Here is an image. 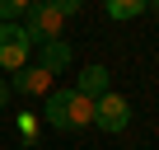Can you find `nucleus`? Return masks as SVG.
Returning a JSON list of instances; mask_svg holds the SVG:
<instances>
[{
  "mask_svg": "<svg viewBox=\"0 0 159 150\" xmlns=\"http://www.w3.org/2000/svg\"><path fill=\"white\" fill-rule=\"evenodd\" d=\"M42 122L52 131H80L94 127V99H84L80 89H52L42 103Z\"/></svg>",
  "mask_w": 159,
  "mask_h": 150,
  "instance_id": "1",
  "label": "nucleus"
},
{
  "mask_svg": "<svg viewBox=\"0 0 159 150\" xmlns=\"http://www.w3.org/2000/svg\"><path fill=\"white\" fill-rule=\"evenodd\" d=\"M28 56H33V38L19 24H0V70L14 75V70L28 66Z\"/></svg>",
  "mask_w": 159,
  "mask_h": 150,
  "instance_id": "2",
  "label": "nucleus"
},
{
  "mask_svg": "<svg viewBox=\"0 0 159 150\" xmlns=\"http://www.w3.org/2000/svg\"><path fill=\"white\" fill-rule=\"evenodd\" d=\"M24 33H28L33 42H52V38H61V14H56L52 0H33V5L24 10Z\"/></svg>",
  "mask_w": 159,
  "mask_h": 150,
  "instance_id": "3",
  "label": "nucleus"
},
{
  "mask_svg": "<svg viewBox=\"0 0 159 150\" xmlns=\"http://www.w3.org/2000/svg\"><path fill=\"white\" fill-rule=\"evenodd\" d=\"M126 122H131V103L122 94H98L94 99V127L98 131L117 136V131H126Z\"/></svg>",
  "mask_w": 159,
  "mask_h": 150,
  "instance_id": "4",
  "label": "nucleus"
},
{
  "mask_svg": "<svg viewBox=\"0 0 159 150\" xmlns=\"http://www.w3.org/2000/svg\"><path fill=\"white\" fill-rule=\"evenodd\" d=\"M10 89L24 94V99H47V94H52V70H42L38 61H28L24 70L10 75Z\"/></svg>",
  "mask_w": 159,
  "mask_h": 150,
  "instance_id": "5",
  "label": "nucleus"
},
{
  "mask_svg": "<svg viewBox=\"0 0 159 150\" xmlns=\"http://www.w3.org/2000/svg\"><path fill=\"white\" fill-rule=\"evenodd\" d=\"M38 52H42V56H38V66H42V70H52V75H61V70L75 61V52H70V42H66V38L38 42Z\"/></svg>",
  "mask_w": 159,
  "mask_h": 150,
  "instance_id": "6",
  "label": "nucleus"
},
{
  "mask_svg": "<svg viewBox=\"0 0 159 150\" xmlns=\"http://www.w3.org/2000/svg\"><path fill=\"white\" fill-rule=\"evenodd\" d=\"M108 80H112V75H108V66H84V70H80V94H84V99H98V94H108Z\"/></svg>",
  "mask_w": 159,
  "mask_h": 150,
  "instance_id": "7",
  "label": "nucleus"
},
{
  "mask_svg": "<svg viewBox=\"0 0 159 150\" xmlns=\"http://www.w3.org/2000/svg\"><path fill=\"white\" fill-rule=\"evenodd\" d=\"M103 10H108V19H136L150 10V0H103Z\"/></svg>",
  "mask_w": 159,
  "mask_h": 150,
  "instance_id": "8",
  "label": "nucleus"
},
{
  "mask_svg": "<svg viewBox=\"0 0 159 150\" xmlns=\"http://www.w3.org/2000/svg\"><path fill=\"white\" fill-rule=\"evenodd\" d=\"M28 5H33V0H0V24H14Z\"/></svg>",
  "mask_w": 159,
  "mask_h": 150,
  "instance_id": "9",
  "label": "nucleus"
},
{
  "mask_svg": "<svg viewBox=\"0 0 159 150\" xmlns=\"http://www.w3.org/2000/svg\"><path fill=\"white\" fill-rule=\"evenodd\" d=\"M52 5H56L61 19H70V14H80V5H84V0H52Z\"/></svg>",
  "mask_w": 159,
  "mask_h": 150,
  "instance_id": "10",
  "label": "nucleus"
},
{
  "mask_svg": "<svg viewBox=\"0 0 159 150\" xmlns=\"http://www.w3.org/2000/svg\"><path fill=\"white\" fill-rule=\"evenodd\" d=\"M5 99H10V80L0 75V108H5Z\"/></svg>",
  "mask_w": 159,
  "mask_h": 150,
  "instance_id": "11",
  "label": "nucleus"
}]
</instances>
